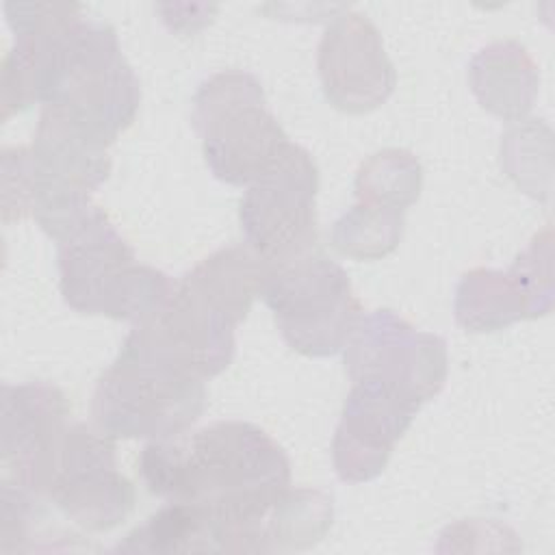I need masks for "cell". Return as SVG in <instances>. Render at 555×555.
I'll list each match as a JSON object with an SVG mask.
<instances>
[{
    "label": "cell",
    "mask_w": 555,
    "mask_h": 555,
    "mask_svg": "<svg viewBox=\"0 0 555 555\" xmlns=\"http://www.w3.org/2000/svg\"><path fill=\"white\" fill-rule=\"evenodd\" d=\"M455 321L468 332H496L529 319L527 299L509 273L473 269L455 291Z\"/></svg>",
    "instance_id": "obj_17"
},
{
    "label": "cell",
    "mask_w": 555,
    "mask_h": 555,
    "mask_svg": "<svg viewBox=\"0 0 555 555\" xmlns=\"http://www.w3.org/2000/svg\"><path fill=\"white\" fill-rule=\"evenodd\" d=\"M403 236V212L358 202L332 225V245L353 260H379L397 249Z\"/></svg>",
    "instance_id": "obj_20"
},
{
    "label": "cell",
    "mask_w": 555,
    "mask_h": 555,
    "mask_svg": "<svg viewBox=\"0 0 555 555\" xmlns=\"http://www.w3.org/2000/svg\"><path fill=\"white\" fill-rule=\"evenodd\" d=\"M317 67L327 102L351 115L382 106L397 82L379 30L356 11L336 15L325 28Z\"/></svg>",
    "instance_id": "obj_11"
},
{
    "label": "cell",
    "mask_w": 555,
    "mask_h": 555,
    "mask_svg": "<svg viewBox=\"0 0 555 555\" xmlns=\"http://www.w3.org/2000/svg\"><path fill=\"white\" fill-rule=\"evenodd\" d=\"M551 130L538 119L514 126L501 137V167L529 195L551 193Z\"/></svg>",
    "instance_id": "obj_21"
},
{
    "label": "cell",
    "mask_w": 555,
    "mask_h": 555,
    "mask_svg": "<svg viewBox=\"0 0 555 555\" xmlns=\"http://www.w3.org/2000/svg\"><path fill=\"white\" fill-rule=\"evenodd\" d=\"M260 297L271 308L288 347L312 358L345 349L362 314L347 271L317 247L291 260L264 264Z\"/></svg>",
    "instance_id": "obj_4"
},
{
    "label": "cell",
    "mask_w": 555,
    "mask_h": 555,
    "mask_svg": "<svg viewBox=\"0 0 555 555\" xmlns=\"http://www.w3.org/2000/svg\"><path fill=\"white\" fill-rule=\"evenodd\" d=\"M236 325L245 321L264 280V260L247 245H230L180 278Z\"/></svg>",
    "instance_id": "obj_16"
},
{
    "label": "cell",
    "mask_w": 555,
    "mask_h": 555,
    "mask_svg": "<svg viewBox=\"0 0 555 555\" xmlns=\"http://www.w3.org/2000/svg\"><path fill=\"white\" fill-rule=\"evenodd\" d=\"M468 80L479 104L505 119L520 121L538 95V65L516 41H496L479 50L468 67Z\"/></svg>",
    "instance_id": "obj_14"
},
{
    "label": "cell",
    "mask_w": 555,
    "mask_h": 555,
    "mask_svg": "<svg viewBox=\"0 0 555 555\" xmlns=\"http://www.w3.org/2000/svg\"><path fill=\"white\" fill-rule=\"evenodd\" d=\"M191 121L208 169L234 186H249L291 143L267 108L260 80L241 69L219 72L199 85Z\"/></svg>",
    "instance_id": "obj_3"
},
{
    "label": "cell",
    "mask_w": 555,
    "mask_h": 555,
    "mask_svg": "<svg viewBox=\"0 0 555 555\" xmlns=\"http://www.w3.org/2000/svg\"><path fill=\"white\" fill-rule=\"evenodd\" d=\"M113 551L121 553H230L225 525L202 507L167 503L132 529Z\"/></svg>",
    "instance_id": "obj_15"
},
{
    "label": "cell",
    "mask_w": 555,
    "mask_h": 555,
    "mask_svg": "<svg viewBox=\"0 0 555 555\" xmlns=\"http://www.w3.org/2000/svg\"><path fill=\"white\" fill-rule=\"evenodd\" d=\"M204 408V379L126 349L93 392L95 425L113 438L165 440L184 434Z\"/></svg>",
    "instance_id": "obj_5"
},
{
    "label": "cell",
    "mask_w": 555,
    "mask_h": 555,
    "mask_svg": "<svg viewBox=\"0 0 555 555\" xmlns=\"http://www.w3.org/2000/svg\"><path fill=\"white\" fill-rule=\"evenodd\" d=\"M30 212V167L26 147L2 150V221Z\"/></svg>",
    "instance_id": "obj_23"
},
{
    "label": "cell",
    "mask_w": 555,
    "mask_h": 555,
    "mask_svg": "<svg viewBox=\"0 0 555 555\" xmlns=\"http://www.w3.org/2000/svg\"><path fill=\"white\" fill-rule=\"evenodd\" d=\"M345 371L351 382L388 384L421 405L444 386L447 345L436 334L416 332L392 310H375L360 314L345 345Z\"/></svg>",
    "instance_id": "obj_9"
},
{
    "label": "cell",
    "mask_w": 555,
    "mask_h": 555,
    "mask_svg": "<svg viewBox=\"0 0 555 555\" xmlns=\"http://www.w3.org/2000/svg\"><path fill=\"white\" fill-rule=\"evenodd\" d=\"M332 499L319 490H286L260 520L262 553L308 548L332 527Z\"/></svg>",
    "instance_id": "obj_18"
},
{
    "label": "cell",
    "mask_w": 555,
    "mask_h": 555,
    "mask_svg": "<svg viewBox=\"0 0 555 555\" xmlns=\"http://www.w3.org/2000/svg\"><path fill=\"white\" fill-rule=\"evenodd\" d=\"M418 408L416 401L388 384L353 382L332 440L338 477L349 483L375 479L386 468L395 442L408 431Z\"/></svg>",
    "instance_id": "obj_12"
},
{
    "label": "cell",
    "mask_w": 555,
    "mask_h": 555,
    "mask_svg": "<svg viewBox=\"0 0 555 555\" xmlns=\"http://www.w3.org/2000/svg\"><path fill=\"white\" fill-rule=\"evenodd\" d=\"M423 186V167L418 158L399 147H386L369 156L356 173L358 202L405 212Z\"/></svg>",
    "instance_id": "obj_19"
},
{
    "label": "cell",
    "mask_w": 555,
    "mask_h": 555,
    "mask_svg": "<svg viewBox=\"0 0 555 555\" xmlns=\"http://www.w3.org/2000/svg\"><path fill=\"white\" fill-rule=\"evenodd\" d=\"M87 531H108L134 509V486L117 470L115 438L98 425L69 423L43 492Z\"/></svg>",
    "instance_id": "obj_7"
},
{
    "label": "cell",
    "mask_w": 555,
    "mask_h": 555,
    "mask_svg": "<svg viewBox=\"0 0 555 555\" xmlns=\"http://www.w3.org/2000/svg\"><path fill=\"white\" fill-rule=\"evenodd\" d=\"M108 145L56 106H43L28 147L30 215L37 206L89 197L111 173Z\"/></svg>",
    "instance_id": "obj_13"
},
{
    "label": "cell",
    "mask_w": 555,
    "mask_h": 555,
    "mask_svg": "<svg viewBox=\"0 0 555 555\" xmlns=\"http://www.w3.org/2000/svg\"><path fill=\"white\" fill-rule=\"evenodd\" d=\"M234 327L230 317L180 280L154 312L134 323L121 349L208 379L230 366Z\"/></svg>",
    "instance_id": "obj_8"
},
{
    "label": "cell",
    "mask_w": 555,
    "mask_h": 555,
    "mask_svg": "<svg viewBox=\"0 0 555 555\" xmlns=\"http://www.w3.org/2000/svg\"><path fill=\"white\" fill-rule=\"evenodd\" d=\"M69 410L67 397L52 384L2 386V481L43 499Z\"/></svg>",
    "instance_id": "obj_10"
},
{
    "label": "cell",
    "mask_w": 555,
    "mask_h": 555,
    "mask_svg": "<svg viewBox=\"0 0 555 555\" xmlns=\"http://www.w3.org/2000/svg\"><path fill=\"white\" fill-rule=\"evenodd\" d=\"M551 230L538 234L531 245L514 260L507 271L527 299L529 319L544 317L553 306V267H551Z\"/></svg>",
    "instance_id": "obj_22"
},
{
    "label": "cell",
    "mask_w": 555,
    "mask_h": 555,
    "mask_svg": "<svg viewBox=\"0 0 555 555\" xmlns=\"http://www.w3.org/2000/svg\"><path fill=\"white\" fill-rule=\"evenodd\" d=\"M139 466L152 494L217 516L228 529L230 553H262L260 520L291 488V464L282 447L243 421H219L193 434L152 440Z\"/></svg>",
    "instance_id": "obj_1"
},
{
    "label": "cell",
    "mask_w": 555,
    "mask_h": 555,
    "mask_svg": "<svg viewBox=\"0 0 555 555\" xmlns=\"http://www.w3.org/2000/svg\"><path fill=\"white\" fill-rule=\"evenodd\" d=\"M59 245V286L80 314L139 321L154 312L173 284L163 271L139 264L134 251L98 206Z\"/></svg>",
    "instance_id": "obj_2"
},
{
    "label": "cell",
    "mask_w": 555,
    "mask_h": 555,
    "mask_svg": "<svg viewBox=\"0 0 555 555\" xmlns=\"http://www.w3.org/2000/svg\"><path fill=\"white\" fill-rule=\"evenodd\" d=\"M317 163L295 143H288L282 156L247 186L238 221L247 247L264 264L284 262L317 247Z\"/></svg>",
    "instance_id": "obj_6"
}]
</instances>
